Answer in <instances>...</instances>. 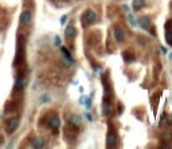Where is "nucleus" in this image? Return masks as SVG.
Returning a JSON list of instances; mask_svg holds the SVG:
<instances>
[{"label":"nucleus","instance_id":"f257e3e1","mask_svg":"<svg viewBox=\"0 0 172 149\" xmlns=\"http://www.w3.org/2000/svg\"><path fill=\"white\" fill-rule=\"evenodd\" d=\"M96 18H97V15H96L94 11L86 10V11L83 12V15H82V22H83V23H94Z\"/></svg>","mask_w":172,"mask_h":149},{"label":"nucleus","instance_id":"f03ea898","mask_svg":"<svg viewBox=\"0 0 172 149\" xmlns=\"http://www.w3.org/2000/svg\"><path fill=\"white\" fill-rule=\"evenodd\" d=\"M47 126H49L51 130H54L52 133H57L58 128L61 126V120L58 118L57 116H55V117H51V118L47 121Z\"/></svg>","mask_w":172,"mask_h":149},{"label":"nucleus","instance_id":"7ed1b4c3","mask_svg":"<svg viewBox=\"0 0 172 149\" xmlns=\"http://www.w3.org/2000/svg\"><path fill=\"white\" fill-rule=\"evenodd\" d=\"M18 126H19V118H12V120H10V121H7V124H5L7 132H8L10 134L16 130Z\"/></svg>","mask_w":172,"mask_h":149},{"label":"nucleus","instance_id":"20e7f679","mask_svg":"<svg viewBox=\"0 0 172 149\" xmlns=\"http://www.w3.org/2000/svg\"><path fill=\"white\" fill-rule=\"evenodd\" d=\"M116 144H117V136H116V133L114 132L108 133V136H106V146L108 148H113V146H116Z\"/></svg>","mask_w":172,"mask_h":149},{"label":"nucleus","instance_id":"39448f33","mask_svg":"<svg viewBox=\"0 0 172 149\" xmlns=\"http://www.w3.org/2000/svg\"><path fill=\"white\" fill-rule=\"evenodd\" d=\"M27 81H26V78H23V77H19L16 78V81H15V85H14V90L15 91H20L24 89V86H26Z\"/></svg>","mask_w":172,"mask_h":149},{"label":"nucleus","instance_id":"423d86ee","mask_svg":"<svg viewBox=\"0 0 172 149\" xmlns=\"http://www.w3.org/2000/svg\"><path fill=\"white\" fill-rule=\"evenodd\" d=\"M31 18H32V16H31V12L30 11H23L22 13H20V23H22V24H30V22H31Z\"/></svg>","mask_w":172,"mask_h":149},{"label":"nucleus","instance_id":"0eeeda50","mask_svg":"<svg viewBox=\"0 0 172 149\" xmlns=\"http://www.w3.org/2000/svg\"><path fill=\"white\" fill-rule=\"evenodd\" d=\"M166 40L168 44H172V20H169L166 26Z\"/></svg>","mask_w":172,"mask_h":149},{"label":"nucleus","instance_id":"6e6552de","mask_svg":"<svg viewBox=\"0 0 172 149\" xmlns=\"http://www.w3.org/2000/svg\"><path fill=\"white\" fill-rule=\"evenodd\" d=\"M113 35H114V39H116L117 42H124V40H125V34H124V31H122L121 28H118V27L114 28Z\"/></svg>","mask_w":172,"mask_h":149},{"label":"nucleus","instance_id":"1a4fd4ad","mask_svg":"<svg viewBox=\"0 0 172 149\" xmlns=\"http://www.w3.org/2000/svg\"><path fill=\"white\" fill-rule=\"evenodd\" d=\"M65 35H66V39H67V40H71L73 38H75V35H77V30H75V27L69 26V27L66 28V31H65Z\"/></svg>","mask_w":172,"mask_h":149},{"label":"nucleus","instance_id":"9d476101","mask_svg":"<svg viewBox=\"0 0 172 149\" xmlns=\"http://www.w3.org/2000/svg\"><path fill=\"white\" fill-rule=\"evenodd\" d=\"M138 24L141 26L144 30H148V28L151 27V20H149V18H148V16H141V18L138 19Z\"/></svg>","mask_w":172,"mask_h":149},{"label":"nucleus","instance_id":"9b49d317","mask_svg":"<svg viewBox=\"0 0 172 149\" xmlns=\"http://www.w3.org/2000/svg\"><path fill=\"white\" fill-rule=\"evenodd\" d=\"M32 148H43L44 146V140L42 137H35L32 140V143H31Z\"/></svg>","mask_w":172,"mask_h":149},{"label":"nucleus","instance_id":"f8f14e48","mask_svg":"<svg viewBox=\"0 0 172 149\" xmlns=\"http://www.w3.org/2000/svg\"><path fill=\"white\" fill-rule=\"evenodd\" d=\"M61 50H62V54L65 55L66 60L69 62V63H73V62H74V59H73V57H71V54H70V51L66 49V47H61Z\"/></svg>","mask_w":172,"mask_h":149},{"label":"nucleus","instance_id":"ddd939ff","mask_svg":"<svg viewBox=\"0 0 172 149\" xmlns=\"http://www.w3.org/2000/svg\"><path fill=\"white\" fill-rule=\"evenodd\" d=\"M132 7L135 11H140L144 7V0H133L132 2Z\"/></svg>","mask_w":172,"mask_h":149},{"label":"nucleus","instance_id":"4468645a","mask_svg":"<svg viewBox=\"0 0 172 149\" xmlns=\"http://www.w3.org/2000/svg\"><path fill=\"white\" fill-rule=\"evenodd\" d=\"M70 122H71V125H74V126H80L82 124V118L80 116H73L71 118H70Z\"/></svg>","mask_w":172,"mask_h":149},{"label":"nucleus","instance_id":"2eb2a0df","mask_svg":"<svg viewBox=\"0 0 172 149\" xmlns=\"http://www.w3.org/2000/svg\"><path fill=\"white\" fill-rule=\"evenodd\" d=\"M122 58H124L125 62H132V60H135V55H133L132 52H129V51L122 52Z\"/></svg>","mask_w":172,"mask_h":149},{"label":"nucleus","instance_id":"dca6fc26","mask_svg":"<svg viewBox=\"0 0 172 149\" xmlns=\"http://www.w3.org/2000/svg\"><path fill=\"white\" fill-rule=\"evenodd\" d=\"M61 44H62V42H61V38L57 35V36H54V46L55 47H61Z\"/></svg>","mask_w":172,"mask_h":149},{"label":"nucleus","instance_id":"f3484780","mask_svg":"<svg viewBox=\"0 0 172 149\" xmlns=\"http://www.w3.org/2000/svg\"><path fill=\"white\" fill-rule=\"evenodd\" d=\"M128 19H129V22H130V24H132V26H137V23H136V20L133 19V16H132V13L128 15Z\"/></svg>","mask_w":172,"mask_h":149},{"label":"nucleus","instance_id":"a211bd4d","mask_svg":"<svg viewBox=\"0 0 172 149\" xmlns=\"http://www.w3.org/2000/svg\"><path fill=\"white\" fill-rule=\"evenodd\" d=\"M49 98H50L49 96H44V97L42 96V97H41V102H42V104H43V102H44V104H46V102H49V101H50Z\"/></svg>","mask_w":172,"mask_h":149},{"label":"nucleus","instance_id":"6ab92c4d","mask_svg":"<svg viewBox=\"0 0 172 149\" xmlns=\"http://www.w3.org/2000/svg\"><path fill=\"white\" fill-rule=\"evenodd\" d=\"M66 20H67V15H65V16H62V18H61V24H62V26H65Z\"/></svg>","mask_w":172,"mask_h":149},{"label":"nucleus","instance_id":"aec40b11","mask_svg":"<svg viewBox=\"0 0 172 149\" xmlns=\"http://www.w3.org/2000/svg\"><path fill=\"white\" fill-rule=\"evenodd\" d=\"M90 105H91V102H90V98H86V102H85V106H86V109H89V107H90Z\"/></svg>","mask_w":172,"mask_h":149},{"label":"nucleus","instance_id":"412c9836","mask_svg":"<svg viewBox=\"0 0 172 149\" xmlns=\"http://www.w3.org/2000/svg\"><path fill=\"white\" fill-rule=\"evenodd\" d=\"M163 138H164V140H171V138H172V134H164Z\"/></svg>","mask_w":172,"mask_h":149},{"label":"nucleus","instance_id":"4be33fe9","mask_svg":"<svg viewBox=\"0 0 172 149\" xmlns=\"http://www.w3.org/2000/svg\"><path fill=\"white\" fill-rule=\"evenodd\" d=\"M86 118H88L89 121H93V118H91V116H90L89 113H88V114H86Z\"/></svg>","mask_w":172,"mask_h":149},{"label":"nucleus","instance_id":"5701e85b","mask_svg":"<svg viewBox=\"0 0 172 149\" xmlns=\"http://www.w3.org/2000/svg\"><path fill=\"white\" fill-rule=\"evenodd\" d=\"M169 59H172V52L169 54Z\"/></svg>","mask_w":172,"mask_h":149},{"label":"nucleus","instance_id":"b1692460","mask_svg":"<svg viewBox=\"0 0 172 149\" xmlns=\"http://www.w3.org/2000/svg\"><path fill=\"white\" fill-rule=\"evenodd\" d=\"M65 2H67V0H65Z\"/></svg>","mask_w":172,"mask_h":149}]
</instances>
